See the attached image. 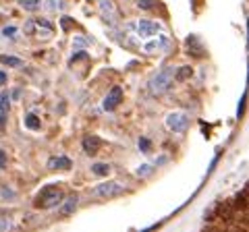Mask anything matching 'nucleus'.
Returning a JSON list of instances; mask_svg holds the SVG:
<instances>
[{"label":"nucleus","instance_id":"1","mask_svg":"<svg viewBox=\"0 0 249 232\" xmlns=\"http://www.w3.org/2000/svg\"><path fill=\"white\" fill-rule=\"evenodd\" d=\"M173 79H175V68L173 66H166L162 68L160 73H156L150 83H147V87H150V94L152 96H162L166 94L170 89V85H173Z\"/></svg>","mask_w":249,"mask_h":232},{"label":"nucleus","instance_id":"2","mask_svg":"<svg viewBox=\"0 0 249 232\" xmlns=\"http://www.w3.org/2000/svg\"><path fill=\"white\" fill-rule=\"evenodd\" d=\"M62 199H65V195H62V191L58 187H44L40 193H37L36 205L42 207V210H52V207L60 205Z\"/></svg>","mask_w":249,"mask_h":232},{"label":"nucleus","instance_id":"3","mask_svg":"<svg viewBox=\"0 0 249 232\" xmlns=\"http://www.w3.org/2000/svg\"><path fill=\"white\" fill-rule=\"evenodd\" d=\"M124 193V187L121 182L116 181H110V182H100L96 189L91 191L93 197H104V199H110V197H119Z\"/></svg>","mask_w":249,"mask_h":232},{"label":"nucleus","instance_id":"4","mask_svg":"<svg viewBox=\"0 0 249 232\" xmlns=\"http://www.w3.org/2000/svg\"><path fill=\"white\" fill-rule=\"evenodd\" d=\"M166 127L173 131V133H183L189 127V116L185 112H170L166 116Z\"/></svg>","mask_w":249,"mask_h":232},{"label":"nucleus","instance_id":"5","mask_svg":"<svg viewBox=\"0 0 249 232\" xmlns=\"http://www.w3.org/2000/svg\"><path fill=\"white\" fill-rule=\"evenodd\" d=\"M162 32V27L158 25V23H154V21H147V19H142L137 23V33L139 37H152L156 33H160Z\"/></svg>","mask_w":249,"mask_h":232},{"label":"nucleus","instance_id":"6","mask_svg":"<svg viewBox=\"0 0 249 232\" xmlns=\"http://www.w3.org/2000/svg\"><path fill=\"white\" fill-rule=\"evenodd\" d=\"M121 99H123V89L116 85V87H112L108 91V96L104 98V110H114V108L121 104Z\"/></svg>","mask_w":249,"mask_h":232},{"label":"nucleus","instance_id":"7","mask_svg":"<svg viewBox=\"0 0 249 232\" xmlns=\"http://www.w3.org/2000/svg\"><path fill=\"white\" fill-rule=\"evenodd\" d=\"M83 151L88 153V156H96V153L100 151V148H102V141H100V137L96 135H88L83 139Z\"/></svg>","mask_w":249,"mask_h":232},{"label":"nucleus","instance_id":"8","mask_svg":"<svg viewBox=\"0 0 249 232\" xmlns=\"http://www.w3.org/2000/svg\"><path fill=\"white\" fill-rule=\"evenodd\" d=\"M77 203H79V197H77V195H71V197L62 199V201H60V210H58L60 215H71V214L75 212Z\"/></svg>","mask_w":249,"mask_h":232},{"label":"nucleus","instance_id":"9","mask_svg":"<svg viewBox=\"0 0 249 232\" xmlns=\"http://www.w3.org/2000/svg\"><path fill=\"white\" fill-rule=\"evenodd\" d=\"M73 162L65 158V156H56V158H50L48 160V168L50 170H71Z\"/></svg>","mask_w":249,"mask_h":232},{"label":"nucleus","instance_id":"10","mask_svg":"<svg viewBox=\"0 0 249 232\" xmlns=\"http://www.w3.org/2000/svg\"><path fill=\"white\" fill-rule=\"evenodd\" d=\"M187 48H189V54H193V56H204V46L199 44L196 35L187 37Z\"/></svg>","mask_w":249,"mask_h":232},{"label":"nucleus","instance_id":"11","mask_svg":"<svg viewBox=\"0 0 249 232\" xmlns=\"http://www.w3.org/2000/svg\"><path fill=\"white\" fill-rule=\"evenodd\" d=\"M100 11H102V15H104V19H106V21L114 23L116 13H114V6H112L110 0H100Z\"/></svg>","mask_w":249,"mask_h":232},{"label":"nucleus","instance_id":"12","mask_svg":"<svg viewBox=\"0 0 249 232\" xmlns=\"http://www.w3.org/2000/svg\"><path fill=\"white\" fill-rule=\"evenodd\" d=\"M36 23V29H37V33L40 35H50L54 32V25L50 21H46V19H34Z\"/></svg>","mask_w":249,"mask_h":232},{"label":"nucleus","instance_id":"13","mask_svg":"<svg viewBox=\"0 0 249 232\" xmlns=\"http://www.w3.org/2000/svg\"><path fill=\"white\" fill-rule=\"evenodd\" d=\"M168 46V40L164 35H160V40H154V42H147L145 46H143V50L145 52H156V50H160V48H166Z\"/></svg>","mask_w":249,"mask_h":232},{"label":"nucleus","instance_id":"14","mask_svg":"<svg viewBox=\"0 0 249 232\" xmlns=\"http://www.w3.org/2000/svg\"><path fill=\"white\" fill-rule=\"evenodd\" d=\"M232 207H235V210H245V207H247V187L235 197V201H232Z\"/></svg>","mask_w":249,"mask_h":232},{"label":"nucleus","instance_id":"15","mask_svg":"<svg viewBox=\"0 0 249 232\" xmlns=\"http://www.w3.org/2000/svg\"><path fill=\"white\" fill-rule=\"evenodd\" d=\"M25 127L31 129V131H37V129L42 127V122H40V118H37L36 114H27L25 116Z\"/></svg>","mask_w":249,"mask_h":232},{"label":"nucleus","instance_id":"16","mask_svg":"<svg viewBox=\"0 0 249 232\" xmlns=\"http://www.w3.org/2000/svg\"><path fill=\"white\" fill-rule=\"evenodd\" d=\"M193 75V68L191 66H181L178 71L175 73V79L177 81H185V79H189V77Z\"/></svg>","mask_w":249,"mask_h":232},{"label":"nucleus","instance_id":"17","mask_svg":"<svg viewBox=\"0 0 249 232\" xmlns=\"http://www.w3.org/2000/svg\"><path fill=\"white\" fill-rule=\"evenodd\" d=\"M91 172L96 176H108V174H110V166H108V164H93Z\"/></svg>","mask_w":249,"mask_h":232},{"label":"nucleus","instance_id":"18","mask_svg":"<svg viewBox=\"0 0 249 232\" xmlns=\"http://www.w3.org/2000/svg\"><path fill=\"white\" fill-rule=\"evenodd\" d=\"M0 63L9 65V66H21L23 60L21 58H15V56H4V54H0Z\"/></svg>","mask_w":249,"mask_h":232},{"label":"nucleus","instance_id":"19","mask_svg":"<svg viewBox=\"0 0 249 232\" xmlns=\"http://www.w3.org/2000/svg\"><path fill=\"white\" fill-rule=\"evenodd\" d=\"M204 218H206V220H214V218H218V201H216V203H212V205L208 207Z\"/></svg>","mask_w":249,"mask_h":232},{"label":"nucleus","instance_id":"20","mask_svg":"<svg viewBox=\"0 0 249 232\" xmlns=\"http://www.w3.org/2000/svg\"><path fill=\"white\" fill-rule=\"evenodd\" d=\"M21 6L25 11H36L40 6V0H21Z\"/></svg>","mask_w":249,"mask_h":232},{"label":"nucleus","instance_id":"21","mask_svg":"<svg viewBox=\"0 0 249 232\" xmlns=\"http://www.w3.org/2000/svg\"><path fill=\"white\" fill-rule=\"evenodd\" d=\"M9 94H2V96H0V112H6V110H9Z\"/></svg>","mask_w":249,"mask_h":232},{"label":"nucleus","instance_id":"22","mask_svg":"<svg viewBox=\"0 0 249 232\" xmlns=\"http://www.w3.org/2000/svg\"><path fill=\"white\" fill-rule=\"evenodd\" d=\"M150 148H152V143H150V139H145V137H142V139H139V149H142V151H150Z\"/></svg>","mask_w":249,"mask_h":232},{"label":"nucleus","instance_id":"23","mask_svg":"<svg viewBox=\"0 0 249 232\" xmlns=\"http://www.w3.org/2000/svg\"><path fill=\"white\" fill-rule=\"evenodd\" d=\"M152 170H154V168H152L150 164H143L142 168H137V174H139V176H147V174L152 172Z\"/></svg>","mask_w":249,"mask_h":232},{"label":"nucleus","instance_id":"24","mask_svg":"<svg viewBox=\"0 0 249 232\" xmlns=\"http://www.w3.org/2000/svg\"><path fill=\"white\" fill-rule=\"evenodd\" d=\"M25 33H27V35H34V33H36V23H34V19L25 23Z\"/></svg>","mask_w":249,"mask_h":232},{"label":"nucleus","instance_id":"25","mask_svg":"<svg viewBox=\"0 0 249 232\" xmlns=\"http://www.w3.org/2000/svg\"><path fill=\"white\" fill-rule=\"evenodd\" d=\"M220 232H247V226H231V228H224V230H220Z\"/></svg>","mask_w":249,"mask_h":232},{"label":"nucleus","instance_id":"26","mask_svg":"<svg viewBox=\"0 0 249 232\" xmlns=\"http://www.w3.org/2000/svg\"><path fill=\"white\" fill-rule=\"evenodd\" d=\"M137 2H139V9H152V6H154V0H137Z\"/></svg>","mask_w":249,"mask_h":232},{"label":"nucleus","instance_id":"27","mask_svg":"<svg viewBox=\"0 0 249 232\" xmlns=\"http://www.w3.org/2000/svg\"><path fill=\"white\" fill-rule=\"evenodd\" d=\"M15 33H17V29L15 27H4L2 29V35H6V37H15Z\"/></svg>","mask_w":249,"mask_h":232},{"label":"nucleus","instance_id":"28","mask_svg":"<svg viewBox=\"0 0 249 232\" xmlns=\"http://www.w3.org/2000/svg\"><path fill=\"white\" fill-rule=\"evenodd\" d=\"M4 122H6V112H0V131L4 129Z\"/></svg>","mask_w":249,"mask_h":232},{"label":"nucleus","instance_id":"29","mask_svg":"<svg viewBox=\"0 0 249 232\" xmlns=\"http://www.w3.org/2000/svg\"><path fill=\"white\" fill-rule=\"evenodd\" d=\"M243 106H245V94H243V98H241V104H239V116L243 114Z\"/></svg>","mask_w":249,"mask_h":232},{"label":"nucleus","instance_id":"30","mask_svg":"<svg viewBox=\"0 0 249 232\" xmlns=\"http://www.w3.org/2000/svg\"><path fill=\"white\" fill-rule=\"evenodd\" d=\"M6 164V156H4V151L0 149V166H4Z\"/></svg>","mask_w":249,"mask_h":232},{"label":"nucleus","instance_id":"31","mask_svg":"<svg viewBox=\"0 0 249 232\" xmlns=\"http://www.w3.org/2000/svg\"><path fill=\"white\" fill-rule=\"evenodd\" d=\"M62 27H65V29H69V27H71V19H62Z\"/></svg>","mask_w":249,"mask_h":232},{"label":"nucleus","instance_id":"32","mask_svg":"<svg viewBox=\"0 0 249 232\" xmlns=\"http://www.w3.org/2000/svg\"><path fill=\"white\" fill-rule=\"evenodd\" d=\"M4 83H6V73H2V71H0V87H2Z\"/></svg>","mask_w":249,"mask_h":232},{"label":"nucleus","instance_id":"33","mask_svg":"<svg viewBox=\"0 0 249 232\" xmlns=\"http://www.w3.org/2000/svg\"><path fill=\"white\" fill-rule=\"evenodd\" d=\"M85 44H88L85 40H77V42H75V46H85Z\"/></svg>","mask_w":249,"mask_h":232},{"label":"nucleus","instance_id":"34","mask_svg":"<svg viewBox=\"0 0 249 232\" xmlns=\"http://www.w3.org/2000/svg\"><path fill=\"white\" fill-rule=\"evenodd\" d=\"M0 19H2V15H0Z\"/></svg>","mask_w":249,"mask_h":232}]
</instances>
